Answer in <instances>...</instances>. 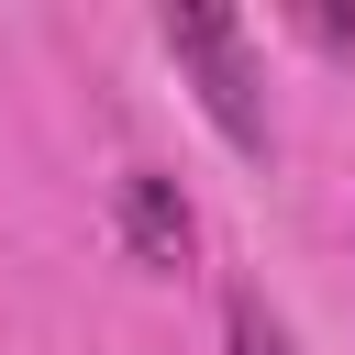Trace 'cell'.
<instances>
[{
    "instance_id": "1",
    "label": "cell",
    "mask_w": 355,
    "mask_h": 355,
    "mask_svg": "<svg viewBox=\"0 0 355 355\" xmlns=\"http://www.w3.org/2000/svg\"><path fill=\"white\" fill-rule=\"evenodd\" d=\"M166 55L200 78V111L222 122V144L266 155V78H255V44L233 11H166Z\"/></svg>"
},
{
    "instance_id": "2",
    "label": "cell",
    "mask_w": 355,
    "mask_h": 355,
    "mask_svg": "<svg viewBox=\"0 0 355 355\" xmlns=\"http://www.w3.org/2000/svg\"><path fill=\"white\" fill-rule=\"evenodd\" d=\"M122 233L144 266H189V200L178 178H122Z\"/></svg>"
},
{
    "instance_id": "3",
    "label": "cell",
    "mask_w": 355,
    "mask_h": 355,
    "mask_svg": "<svg viewBox=\"0 0 355 355\" xmlns=\"http://www.w3.org/2000/svg\"><path fill=\"white\" fill-rule=\"evenodd\" d=\"M222 344H233V355H300V344H288V322H277L255 288H233V311H222Z\"/></svg>"
}]
</instances>
